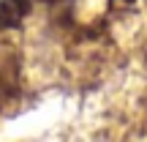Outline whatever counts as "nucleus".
Returning a JSON list of instances; mask_svg holds the SVG:
<instances>
[{
    "mask_svg": "<svg viewBox=\"0 0 147 142\" xmlns=\"http://www.w3.org/2000/svg\"><path fill=\"white\" fill-rule=\"evenodd\" d=\"M30 14V0H0V25H19Z\"/></svg>",
    "mask_w": 147,
    "mask_h": 142,
    "instance_id": "obj_1",
    "label": "nucleus"
}]
</instances>
